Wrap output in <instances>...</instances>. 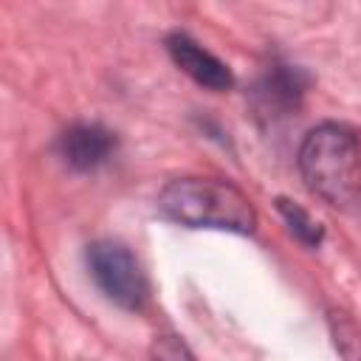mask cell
Segmentation results:
<instances>
[{"label": "cell", "mask_w": 361, "mask_h": 361, "mask_svg": "<svg viewBox=\"0 0 361 361\" xmlns=\"http://www.w3.org/2000/svg\"><path fill=\"white\" fill-rule=\"evenodd\" d=\"M276 212H279L282 220L288 223L290 234H293L299 243H305L307 248H316V245L324 240V228H322V223L313 220L299 203H293V200H288V197H276Z\"/></svg>", "instance_id": "52a82bcc"}, {"label": "cell", "mask_w": 361, "mask_h": 361, "mask_svg": "<svg viewBox=\"0 0 361 361\" xmlns=\"http://www.w3.org/2000/svg\"><path fill=\"white\" fill-rule=\"evenodd\" d=\"M158 209L186 228H217L231 234H254L257 212L251 200L231 183L214 178H178L158 195Z\"/></svg>", "instance_id": "6da1fadb"}, {"label": "cell", "mask_w": 361, "mask_h": 361, "mask_svg": "<svg viewBox=\"0 0 361 361\" xmlns=\"http://www.w3.org/2000/svg\"><path fill=\"white\" fill-rule=\"evenodd\" d=\"M149 361H195L189 347L178 336H155L149 344Z\"/></svg>", "instance_id": "9c48e42d"}, {"label": "cell", "mask_w": 361, "mask_h": 361, "mask_svg": "<svg viewBox=\"0 0 361 361\" xmlns=\"http://www.w3.org/2000/svg\"><path fill=\"white\" fill-rule=\"evenodd\" d=\"M330 333L344 361H361V330L347 313H338V310L330 313Z\"/></svg>", "instance_id": "ba28073f"}, {"label": "cell", "mask_w": 361, "mask_h": 361, "mask_svg": "<svg viewBox=\"0 0 361 361\" xmlns=\"http://www.w3.org/2000/svg\"><path fill=\"white\" fill-rule=\"evenodd\" d=\"M166 51H169L172 62L189 79H195L200 87L220 93V90H228L234 85L231 68L223 59H217L212 51H206L197 39H192L186 31H172L166 37Z\"/></svg>", "instance_id": "5b68a950"}, {"label": "cell", "mask_w": 361, "mask_h": 361, "mask_svg": "<svg viewBox=\"0 0 361 361\" xmlns=\"http://www.w3.org/2000/svg\"><path fill=\"white\" fill-rule=\"evenodd\" d=\"M116 133H110L104 124L96 121H79L71 124L62 135H59V158L73 169V172H93L102 164H107V158L116 152Z\"/></svg>", "instance_id": "8992f818"}, {"label": "cell", "mask_w": 361, "mask_h": 361, "mask_svg": "<svg viewBox=\"0 0 361 361\" xmlns=\"http://www.w3.org/2000/svg\"><path fill=\"white\" fill-rule=\"evenodd\" d=\"M310 76L299 65H271L254 85L251 102L262 118H282L302 104Z\"/></svg>", "instance_id": "277c9868"}, {"label": "cell", "mask_w": 361, "mask_h": 361, "mask_svg": "<svg viewBox=\"0 0 361 361\" xmlns=\"http://www.w3.org/2000/svg\"><path fill=\"white\" fill-rule=\"evenodd\" d=\"M96 288L121 310H141L147 302V276L135 254L116 240H96L85 251Z\"/></svg>", "instance_id": "3957f363"}, {"label": "cell", "mask_w": 361, "mask_h": 361, "mask_svg": "<svg viewBox=\"0 0 361 361\" xmlns=\"http://www.w3.org/2000/svg\"><path fill=\"white\" fill-rule=\"evenodd\" d=\"M299 172L313 195L333 206L350 203L361 189L358 135L336 121L313 127L299 147Z\"/></svg>", "instance_id": "7a4b0ae2"}]
</instances>
